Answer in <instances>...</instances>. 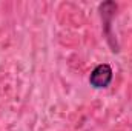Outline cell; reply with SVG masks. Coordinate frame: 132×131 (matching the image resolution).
<instances>
[{
	"label": "cell",
	"instance_id": "6da1fadb",
	"mask_svg": "<svg viewBox=\"0 0 132 131\" xmlns=\"http://www.w3.org/2000/svg\"><path fill=\"white\" fill-rule=\"evenodd\" d=\"M112 77H114L112 68L108 63H100L92 69V72L89 76V83H91V86H94L97 90L108 88L112 82Z\"/></svg>",
	"mask_w": 132,
	"mask_h": 131
},
{
	"label": "cell",
	"instance_id": "7a4b0ae2",
	"mask_svg": "<svg viewBox=\"0 0 132 131\" xmlns=\"http://www.w3.org/2000/svg\"><path fill=\"white\" fill-rule=\"evenodd\" d=\"M117 11V5L114 2H104L100 5V12H101V19L104 22V26H106V34H108V39L111 40V34H109V26H111V19L112 16L115 14Z\"/></svg>",
	"mask_w": 132,
	"mask_h": 131
}]
</instances>
